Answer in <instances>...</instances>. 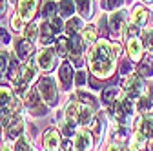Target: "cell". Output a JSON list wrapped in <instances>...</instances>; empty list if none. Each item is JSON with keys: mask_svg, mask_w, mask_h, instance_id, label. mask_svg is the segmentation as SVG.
I'll return each mask as SVG.
<instances>
[{"mask_svg": "<svg viewBox=\"0 0 153 151\" xmlns=\"http://www.w3.org/2000/svg\"><path fill=\"white\" fill-rule=\"evenodd\" d=\"M76 9H79L82 18H89L91 16V0H75Z\"/></svg>", "mask_w": 153, "mask_h": 151, "instance_id": "cell-24", "label": "cell"}, {"mask_svg": "<svg viewBox=\"0 0 153 151\" xmlns=\"http://www.w3.org/2000/svg\"><path fill=\"white\" fill-rule=\"evenodd\" d=\"M117 95H119V89L115 87V86L104 87V89H102V102H104V104H111L115 98H117Z\"/></svg>", "mask_w": 153, "mask_h": 151, "instance_id": "cell-26", "label": "cell"}, {"mask_svg": "<svg viewBox=\"0 0 153 151\" xmlns=\"http://www.w3.org/2000/svg\"><path fill=\"white\" fill-rule=\"evenodd\" d=\"M146 20H148V11L144 9V7H135V11H133V24L135 26H144L146 24Z\"/></svg>", "mask_w": 153, "mask_h": 151, "instance_id": "cell-23", "label": "cell"}, {"mask_svg": "<svg viewBox=\"0 0 153 151\" xmlns=\"http://www.w3.org/2000/svg\"><path fill=\"white\" fill-rule=\"evenodd\" d=\"M36 4H38V0H18V15L24 18V22L31 20L35 16Z\"/></svg>", "mask_w": 153, "mask_h": 151, "instance_id": "cell-8", "label": "cell"}, {"mask_svg": "<svg viewBox=\"0 0 153 151\" xmlns=\"http://www.w3.org/2000/svg\"><path fill=\"white\" fill-rule=\"evenodd\" d=\"M6 6H7V2H6V0H0V15H2V13L6 11Z\"/></svg>", "mask_w": 153, "mask_h": 151, "instance_id": "cell-46", "label": "cell"}, {"mask_svg": "<svg viewBox=\"0 0 153 151\" xmlns=\"http://www.w3.org/2000/svg\"><path fill=\"white\" fill-rule=\"evenodd\" d=\"M35 75H36V69H35V62L33 60H27V62H24L20 66V77H18V78H20L22 82H26L27 86L35 78Z\"/></svg>", "mask_w": 153, "mask_h": 151, "instance_id": "cell-15", "label": "cell"}, {"mask_svg": "<svg viewBox=\"0 0 153 151\" xmlns=\"http://www.w3.org/2000/svg\"><path fill=\"white\" fill-rule=\"evenodd\" d=\"M66 33L69 35V36H73V35H76V31H79V29H84L82 27V20H80V18H75V16H71L69 18V22L66 24Z\"/></svg>", "mask_w": 153, "mask_h": 151, "instance_id": "cell-25", "label": "cell"}, {"mask_svg": "<svg viewBox=\"0 0 153 151\" xmlns=\"http://www.w3.org/2000/svg\"><path fill=\"white\" fill-rule=\"evenodd\" d=\"M142 42H144V46L153 53V29L144 31V35H142Z\"/></svg>", "mask_w": 153, "mask_h": 151, "instance_id": "cell-35", "label": "cell"}, {"mask_svg": "<svg viewBox=\"0 0 153 151\" xmlns=\"http://www.w3.org/2000/svg\"><path fill=\"white\" fill-rule=\"evenodd\" d=\"M6 122H7V133L6 135L9 140L22 137V133H24V118L22 117L15 115L13 118H6Z\"/></svg>", "mask_w": 153, "mask_h": 151, "instance_id": "cell-7", "label": "cell"}, {"mask_svg": "<svg viewBox=\"0 0 153 151\" xmlns=\"http://www.w3.org/2000/svg\"><path fill=\"white\" fill-rule=\"evenodd\" d=\"M36 91L40 98L48 104V106H56V100H59V93H56V84L51 77H42L36 84Z\"/></svg>", "mask_w": 153, "mask_h": 151, "instance_id": "cell-2", "label": "cell"}, {"mask_svg": "<svg viewBox=\"0 0 153 151\" xmlns=\"http://www.w3.org/2000/svg\"><path fill=\"white\" fill-rule=\"evenodd\" d=\"M73 146H75V151H91V147H93L91 131H88V129L76 131L75 138H73Z\"/></svg>", "mask_w": 153, "mask_h": 151, "instance_id": "cell-5", "label": "cell"}, {"mask_svg": "<svg viewBox=\"0 0 153 151\" xmlns=\"http://www.w3.org/2000/svg\"><path fill=\"white\" fill-rule=\"evenodd\" d=\"M69 49L73 55H80L82 49H84V38L79 35H73L71 36V40H69Z\"/></svg>", "mask_w": 153, "mask_h": 151, "instance_id": "cell-22", "label": "cell"}, {"mask_svg": "<svg viewBox=\"0 0 153 151\" xmlns=\"http://www.w3.org/2000/svg\"><path fill=\"white\" fill-rule=\"evenodd\" d=\"M139 73H140V77H151L153 75V62L144 58V62H140V66H139Z\"/></svg>", "mask_w": 153, "mask_h": 151, "instance_id": "cell-30", "label": "cell"}, {"mask_svg": "<svg viewBox=\"0 0 153 151\" xmlns=\"http://www.w3.org/2000/svg\"><path fill=\"white\" fill-rule=\"evenodd\" d=\"M36 33H38V27H36V24H29V26H27V29H26V38L33 42V40L36 38Z\"/></svg>", "mask_w": 153, "mask_h": 151, "instance_id": "cell-36", "label": "cell"}, {"mask_svg": "<svg viewBox=\"0 0 153 151\" xmlns=\"http://www.w3.org/2000/svg\"><path fill=\"white\" fill-rule=\"evenodd\" d=\"M13 98H15V95L11 93L9 87H0V107L6 109L7 115H9V106H11Z\"/></svg>", "mask_w": 153, "mask_h": 151, "instance_id": "cell-16", "label": "cell"}, {"mask_svg": "<svg viewBox=\"0 0 153 151\" xmlns=\"http://www.w3.org/2000/svg\"><path fill=\"white\" fill-rule=\"evenodd\" d=\"M89 84H91L93 89H100V84L97 82V78H93V77H91V78H89Z\"/></svg>", "mask_w": 153, "mask_h": 151, "instance_id": "cell-45", "label": "cell"}, {"mask_svg": "<svg viewBox=\"0 0 153 151\" xmlns=\"http://www.w3.org/2000/svg\"><path fill=\"white\" fill-rule=\"evenodd\" d=\"M139 26H135V24H131V26H126V36H128V38H133V36H135L137 33H139V29H137Z\"/></svg>", "mask_w": 153, "mask_h": 151, "instance_id": "cell-39", "label": "cell"}, {"mask_svg": "<svg viewBox=\"0 0 153 151\" xmlns=\"http://www.w3.org/2000/svg\"><path fill=\"white\" fill-rule=\"evenodd\" d=\"M44 100L40 98V95H38V91L36 87L35 89H27V93L24 95V104L26 107L33 113L35 117H40V115H46V111H48V106L42 104Z\"/></svg>", "mask_w": 153, "mask_h": 151, "instance_id": "cell-3", "label": "cell"}, {"mask_svg": "<svg viewBox=\"0 0 153 151\" xmlns=\"http://www.w3.org/2000/svg\"><path fill=\"white\" fill-rule=\"evenodd\" d=\"M108 151H122V147L119 146V144H113V146H109V149Z\"/></svg>", "mask_w": 153, "mask_h": 151, "instance_id": "cell-47", "label": "cell"}, {"mask_svg": "<svg viewBox=\"0 0 153 151\" xmlns=\"http://www.w3.org/2000/svg\"><path fill=\"white\" fill-rule=\"evenodd\" d=\"M79 111H80V104L76 102V97H71L66 107V120L75 126V122H79Z\"/></svg>", "mask_w": 153, "mask_h": 151, "instance_id": "cell-13", "label": "cell"}, {"mask_svg": "<svg viewBox=\"0 0 153 151\" xmlns=\"http://www.w3.org/2000/svg\"><path fill=\"white\" fill-rule=\"evenodd\" d=\"M124 0H104V7L106 9H119L122 6Z\"/></svg>", "mask_w": 153, "mask_h": 151, "instance_id": "cell-37", "label": "cell"}, {"mask_svg": "<svg viewBox=\"0 0 153 151\" xmlns=\"http://www.w3.org/2000/svg\"><path fill=\"white\" fill-rule=\"evenodd\" d=\"M86 80H88L86 71H79V73L75 75V84L79 86V87H80V86H84V84H86Z\"/></svg>", "mask_w": 153, "mask_h": 151, "instance_id": "cell-38", "label": "cell"}, {"mask_svg": "<svg viewBox=\"0 0 153 151\" xmlns=\"http://www.w3.org/2000/svg\"><path fill=\"white\" fill-rule=\"evenodd\" d=\"M62 131H64L66 137H71V135H73V124H69V122L66 120V122L62 124Z\"/></svg>", "mask_w": 153, "mask_h": 151, "instance_id": "cell-40", "label": "cell"}, {"mask_svg": "<svg viewBox=\"0 0 153 151\" xmlns=\"http://www.w3.org/2000/svg\"><path fill=\"white\" fill-rule=\"evenodd\" d=\"M76 97L80 98V102H82L84 106H91V107H93V106H95V102H97V100H95V98H93L91 95H88V93H84L82 89H80L79 93H76Z\"/></svg>", "mask_w": 153, "mask_h": 151, "instance_id": "cell-33", "label": "cell"}, {"mask_svg": "<svg viewBox=\"0 0 153 151\" xmlns=\"http://www.w3.org/2000/svg\"><path fill=\"white\" fill-rule=\"evenodd\" d=\"M40 33H42V42L44 44H48V46H51V40H53V36L59 33L53 26H51V22L49 20H46L44 24H42V27H40Z\"/></svg>", "mask_w": 153, "mask_h": 151, "instance_id": "cell-17", "label": "cell"}, {"mask_svg": "<svg viewBox=\"0 0 153 151\" xmlns=\"http://www.w3.org/2000/svg\"><path fill=\"white\" fill-rule=\"evenodd\" d=\"M120 73H124V75L131 73V64H129V60H124V62L120 64Z\"/></svg>", "mask_w": 153, "mask_h": 151, "instance_id": "cell-42", "label": "cell"}, {"mask_svg": "<svg viewBox=\"0 0 153 151\" xmlns=\"http://www.w3.org/2000/svg\"><path fill=\"white\" fill-rule=\"evenodd\" d=\"M59 11H60V16H62V18H71V16H73V11H75L73 0H60Z\"/></svg>", "mask_w": 153, "mask_h": 151, "instance_id": "cell-20", "label": "cell"}, {"mask_svg": "<svg viewBox=\"0 0 153 151\" xmlns=\"http://www.w3.org/2000/svg\"><path fill=\"white\" fill-rule=\"evenodd\" d=\"M104 127H106V117L102 115V113H99L97 117H93V129L91 131L100 138L102 133H104Z\"/></svg>", "mask_w": 153, "mask_h": 151, "instance_id": "cell-19", "label": "cell"}, {"mask_svg": "<svg viewBox=\"0 0 153 151\" xmlns=\"http://www.w3.org/2000/svg\"><path fill=\"white\" fill-rule=\"evenodd\" d=\"M42 15L48 16V18H51V16L56 15V4L53 2V0H48V2L44 4V7H42Z\"/></svg>", "mask_w": 153, "mask_h": 151, "instance_id": "cell-31", "label": "cell"}, {"mask_svg": "<svg viewBox=\"0 0 153 151\" xmlns=\"http://www.w3.org/2000/svg\"><path fill=\"white\" fill-rule=\"evenodd\" d=\"M120 55L119 44H109L108 40H99L89 51V69L97 78H108L115 71V62Z\"/></svg>", "mask_w": 153, "mask_h": 151, "instance_id": "cell-1", "label": "cell"}, {"mask_svg": "<svg viewBox=\"0 0 153 151\" xmlns=\"http://www.w3.org/2000/svg\"><path fill=\"white\" fill-rule=\"evenodd\" d=\"M149 91H151V93H149V100H151V102H153V87H151V89H149Z\"/></svg>", "mask_w": 153, "mask_h": 151, "instance_id": "cell-49", "label": "cell"}, {"mask_svg": "<svg viewBox=\"0 0 153 151\" xmlns=\"http://www.w3.org/2000/svg\"><path fill=\"white\" fill-rule=\"evenodd\" d=\"M15 151H31V140L22 135L16 138V144H15Z\"/></svg>", "mask_w": 153, "mask_h": 151, "instance_id": "cell-29", "label": "cell"}, {"mask_svg": "<svg viewBox=\"0 0 153 151\" xmlns=\"http://www.w3.org/2000/svg\"><path fill=\"white\" fill-rule=\"evenodd\" d=\"M149 149H151V151H153V140H151V144H149Z\"/></svg>", "mask_w": 153, "mask_h": 151, "instance_id": "cell-50", "label": "cell"}, {"mask_svg": "<svg viewBox=\"0 0 153 151\" xmlns=\"http://www.w3.org/2000/svg\"><path fill=\"white\" fill-rule=\"evenodd\" d=\"M18 77H20V67H18V64H16L15 58H11L9 66H7V78L9 80H16Z\"/></svg>", "mask_w": 153, "mask_h": 151, "instance_id": "cell-28", "label": "cell"}, {"mask_svg": "<svg viewBox=\"0 0 153 151\" xmlns=\"http://www.w3.org/2000/svg\"><path fill=\"white\" fill-rule=\"evenodd\" d=\"M0 42H2V44H9V33L4 27H0Z\"/></svg>", "mask_w": 153, "mask_h": 151, "instance_id": "cell-41", "label": "cell"}, {"mask_svg": "<svg viewBox=\"0 0 153 151\" xmlns=\"http://www.w3.org/2000/svg\"><path fill=\"white\" fill-rule=\"evenodd\" d=\"M126 11H117V13H113L111 15V18H109V33H111V36H119V33H120V29H122V24H124V20H126Z\"/></svg>", "mask_w": 153, "mask_h": 151, "instance_id": "cell-11", "label": "cell"}, {"mask_svg": "<svg viewBox=\"0 0 153 151\" xmlns=\"http://www.w3.org/2000/svg\"><path fill=\"white\" fill-rule=\"evenodd\" d=\"M35 62H36V66L40 67L42 71H51L55 67V51L51 47L42 49L40 53L36 55V60Z\"/></svg>", "mask_w": 153, "mask_h": 151, "instance_id": "cell-6", "label": "cell"}, {"mask_svg": "<svg viewBox=\"0 0 153 151\" xmlns=\"http://www.w3.org/2000/svg\"><path fill=\"white\" fill-rule=\"evenodd\" d=\"M71 58H73V60H71V64H73V66H76V67H80V66H82V58H80L79 55L71 56Z\"/></svg>", "mask_w": 153, "mask_h": 151, "instance_id": "cell-44", "label": "cell"}, {"mask_svg": "<svg viewBox=\"0 0 153 151\" xmlns=\"http://www.w3.org/2000/svg\"><path fill=\"white\" fill-rule=\"evenodd\" d=\"M7 58H6V56L4 55H0V73H4L6 71V67H7Z\"/></svg>", "mask_w": 153, "mask_h": 151, "instance_id": "cell-43", "label": "cell"}, {"mask_svg": "<svg viewBox=\"0 0 153 151\" xmlns=\"http://www.w3.org/2000/svg\"><path fill=\"white\" fill-rule=\"evenodd\" d=\"M97 36H99V33H97V27L95 26H86L82 29V38L86 44H95L97 42Z\"/></svg>", "mask_w": 153, "mask_h": 151, "instance_id": "cell-21", "label": "cell"}, {"mask_svg": "<svg viewBox=\"0 0 153 151\" xmlns=\"http://www.w3.org/2000/svg\"><path fill=\"white\" fill-rule=\"evenodd\" d=\"M122 87H124V91H126V97H129V98H139V97H142V93H144V87H146V86H144L142 77H137V75H129V77L124 78Z\"/></svg>", "mask_w": 153, "mask_h": 151, "instance_id": "cell-4", "label": "cell"}, {"mask_svg": "<svg viewBox=\"0 0 153 151\" xmlns=\"http://www.w3.org/2000/svg\"><path fill=\"white\" fill-rule=\"evenodd\" d=\"M0 151H13V146L11 144H4L2 147H0Z\"/></svg>", "mask_w": 153, "mask_h": 151, "instance_id": "cell-48", "label": "cell"}, {"mask_svg": "<svg viewBox=\"0 0 153 151\" xmlns=\"http://www.w3.org/2000/svg\"><path fill=\"white\" fill-rule=\"evenodd\" d=\"M55 46H56V55H59V56H68V53L71 51V49H69V40L64 38V36L56 40Z\"/></svg>", "mask_w": 153, "mask_h": 151, "instance_id": "cell-27", "label": "cell"}, {"mask_svg": "<svg viewBox=\"0 0 153 151\" xmlns=\"http://www.w3.org/2000/svg\"><path fill=\"white\" fill-rule=\"evenodd\" d=\"M15 53H16L18 58L27 60V56L33 53V44H31V40H27V38L18 40V42L15 44Z\"/></svg>", "mask_w": 153, "mask_h": 151, "instance_id": "cell-14", "label": "cell"}, {"mask_svg": "<svg viewBox=\"0 0 153 151\" xmlns=\"http://www.w3.org/2000/svg\"><path fill=\"white\" fill-rule=\"evenodd\" d=\"M59 78L64 89H69L71 84L75 82V73H73V64L71 62H64L59 69Z\"/></svg>", "mask_w": 153, "mask_h": 151, "instance_id": "cell-9", "label": "cell"}, {"mask_svg": "<svg viewBox=\"0 0 153 151\" xmlns=\"http://www.w3.org/2000/svg\"><path fill=\"white\" fill-rule=\"evenodd\" d=\"M137 107H139L140 113H149L153 109V102L149 98H146V97H139V106Z\"/></svg>", "mask_w": 153, "mask_h": 151, "instance_id": "cell-32", "label": "cell"}, {"mask_svg": "<svg viewBox=\"0 0 153 151\" xmlns=\"http://www.w3.org/2000/svg\"><path fill=\"white\" fill-rule=\"evenodd\" d=\"M44 147L46 151H60V135L56 129L49 127L44 133Z\"/></svg>", "mask_w": 153, "mask_h": 151, "instance_id": "cell-10", "label": "cell"}, {"mask_svg": "<svg viewBox=\"0 0 153 151\" xmlns=\"http://www.w3.org/2000/svg\"><path fill=\"white\" fill-rule=\"evenodd\" d=\"M89 122H93V107H91V106H84V104H80V111H79V124L88 126Z\"/></svg>", "mask_w": 153, "mask_h": 151, "instance_id": "cell-18", "label": "cell"}, {"mask_svg": "<svg viewBox=\"0 0 153 151\" xmlns=\"http://www.w3.org/2000/svg\"><path fill=\"white\" fill-rule=\"evenodd\" d=\"M142 2H146V4H149V2H153V0H142Z\"/></svg>", "mask_w": 153, "mask_h": 151, "instance_id": "cell-51", "label": "cell"}, {"mask_svg": "<svg viewBox=\"0 0 153 151\" xmlns=\"http://www.w3.org/2000/svg\"><path fill=\"white\" fill-rule=\"evenodd\" d=\"M128 55L131 60H140L142 58V53H144V46L142 42L137 38V36H133V38H128Z\"/></svg>", "mask_w": 153, "mask_h": 151, "instance_id": "cell-12", "label": "cell"}, {"mask_svg": "<svg viewBox=\"0 0 153 151\" xmlns=\"http://www.w3.org/2000/svg\"><path fill=\"white\" fill-rule=\"evenodd\" d=\"M69 151H71V149H69Z\"/></svg>", "mask_w": 153, "mask_h": 151, "instance_id": "cell-52", "label": "cell"}, {"mask_svg": "<svg viewBox=\"0 0 153 151\" xmlns=\"http://www.w3.org/2000/svg\"><path fill=\"white\" fill-rule=\"evenodd\" d=\"M24 18L20 16V15H15L13 18H11V27H13V31H22L24 29Z\"/></svg>", "mask_w": 153, "mask_h": 151, "instance_id": "cell-34", "label": "cell"}]
</instances>
